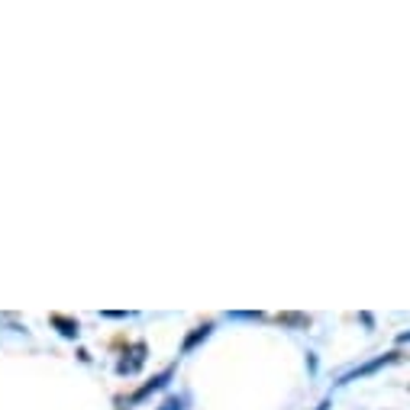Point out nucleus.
<instances>
[{
  "instance_id": "nucleus-1",
  "label": "nucleus",
  "mask_w": 410,
  "mask_h": 410,
  "mask_svg": "<svg viewBox=\"0 0 410 410\" xmlns=\"http://www.w3.org/2000/svg\"><path fill=\"white\" fill-rule=\"evenodd\" d=\"M387 362H394V356H381V358H375V362H368V365H362V368H356V372H349L342 381H352V378H362V375H372V372H378L381 365H387Z\"/></svg>"
},
{
  "instance_id": "nucleus-5",
  "label": "nucleus",
  "mask_w": 410,
  "mask_h": 410,
  "mask_svg": "<svg viewBox=\"0 0 410 410\" xmlns=\"http://www.w3.org/2000/svg\"><path fill=\"white\" fill-rule=\"evenodd\" d=\"M401 342H410V333H404V336H401Z\"/></svg>"
},
{
  "instance_id": "nucleus-2",
  "label": "nucleus",
  "mask_w": 410,
  "mask_h": 410,
  "mask_svg": "<svg viewBox=\"0 0 410 410\" xmlns=\"http://www.w3.org/2000/svg\"><path fill=\"white\" fill-rule=\"evenodd\" d=\"M210 330H213V327H200L194 336H188V342H184V352H188V349H194V346H198L200 339H207V336H210Z\"/></svg>"
},
{
  "instance_id": "nucleus-4",
  "label": "nucleus",
  "mask_w": 410,
  "mask_h": 410,
  "mask_svg": "<svg viewBox=\"0 0 410 410\" xmlns=\"http://www.w3.org/2000/svg\"><path fill=\"white\" fill-rule=\"evenodd\" d=\"M159 410H184V401H181V397H168Z\"/></svg>"
},
{
  "instance_id": "nucleus-3",
  "label": "nucleus",
  "mask_w": 410,
  "mask_h": 410,
  "mask_svg": "<svg viewBox=\"0 0 410 410\" xmlns=\"http://www.w3.org/2000/svg\"><path fill=\"white\" fill-rule=\"evenodd\" d=\"M52 323H59L65 336H78V323H68V320H61V317H52Z\"/></svg>"
}]
</instances>
